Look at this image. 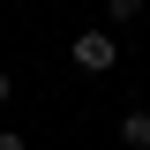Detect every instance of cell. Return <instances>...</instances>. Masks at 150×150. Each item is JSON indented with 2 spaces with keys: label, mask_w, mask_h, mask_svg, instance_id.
<instances>
[{
  "label": "cell",
  "mask_w": 150,
  "mask_h": 150,
  "mask_svg": "<svg viewBox=\"0 0 150 150\" xmlns=\"http://www.w3.org/2000/svg\"><path fill=\"white\" fill-rule=\"evenodd\" d=\"M68 60L83 75H105L112 60H120V45H112V30H75V45H68Z\"/></svg>",
  "instance_id": "cell-1"
},
{
  "label": "cell",
  "mask_w": 150,
  "mask_h": 150,
  "mask_svg": "<svg viewBox=\"0 0 150 150\" xmlns=\"http://www.w3.org/2000/svg\"><path fill=\"white\" fill-rule=\"evenodd\" d=\"M120 143H128V150H150V105H135L128 120H120Z\"/></svg>",
  "instance_id": "cell-2"
},
{
  "label": "cell",
  "mask_w": 150,
  "mask_h": 150,
  "mask_svg": "<svg viewBox=\"0 0 150 150\" xmlns=\"http://www.w3.org/2000/svg\"><path fill=\"white\" fill-rule=\"evenodd\" d=\"M143 8H150V0H105V15H112V23H135Z\"/></svg>",
  "instance_id": "cell-3"
},
{
  "label": "cell",
  "mask_w": 150,
  "mask_h": 150,
  "mask_svg": "<svg viewBox=\"0 0 150 150\" xmlns=\"http://www.w3.org/2000/svg\"><path fill=\"white\" fill-rule=\"evenodd\" d=\"M8 98H15V75H8V68H0V105H8Z\"/></svg>",
  "instance_id": "cell-4"
},
{
  "label": "cell",
  "mask_w": 150,
  "mask_h": 150,
  "mask_svg": "<svg viewBox=\"0 0 150 150\" xmlns=\"http://www.w3.org/2000/svg\"><path fill=\"white\" fill-rule=\"evenodd\" d=\"M0 150H30V143H23V135H0Z\"/></svg>",
  "instance_id": "cell-5"
}]
</instances>
